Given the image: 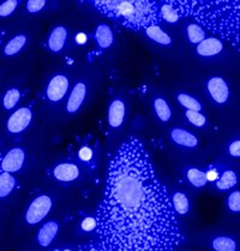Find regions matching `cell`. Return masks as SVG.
Returning a JSON list of instances; mask_svg holds the SVG:
<instances>
[{
    "instance_id": "obj_23",
    "label": "cell",
    "mask_w": 240,
    "mask_h": 251,
    "mask_svg": "<svg viewBox=\"0 0 240 251\" xmlns=\"http://www.w3.org/2000/svg\"><path fill=\"white\" fill-rule=\"evenodd\" d=\"M155 115L162 122H168L172 117V109L167 100L163 97H155L152 100Z\"/></svg>"
},
{
    "instance_id": "obj_37",
    "label": "cell",
    "mask_w": 240,
    "mask_h": 251,
    "mask_svg": "<svg viewBox=\"0 0 240 251\" xmlns=\"http://www.w3.org/2000/svg\"><path fill=\"white\" fill-rule=\"evenodd\" d=\"M77 251H106V250L101 247L99 243H97V244H95V243H90V244H84V245H81V247H78Z\"/></svg>"
},
{
    "instance_id": "obj_8",
    "label": "cell",
    "mask_w": 240,
    "mask_h": 251,
    "mask_svg": "<svg viewBox=\"0 0 240 251\" xmlns=\"http://www.w3.org/2000/svg\"><path fill=\"white\" fill-rule=\"evenodd\" d=\"M26 162V151L22 147H13L0 160V169L6 173H18Z\"/></svg>"
},
{
    "instance_id": "obj_6",
    "label": "cell",
    "mask_w": 240,
    "mask_h": 251,
    "mask_svg": "<svg viewBox=\"0 0 240 251\" xmlns=\"http://www.w3.org/2000/svg\"><path fill=\"white\" fill-rule=\"evenodd\" d=\"M32 110L30 106H22L13 111L6 121V129L10 134H21L32 121Z\"/></svg>"
},
{
    "instance_id": "obj_26",
    "label": "cell",
    "mask_w": 240,
    "mask_h": 251,
    "mask_svg": "<svg viewBox=\"0 0 240 251\" xmlns=\"http://www.w3.org/2000/svg\"><path fill=\"white\" fill-rule=\"evenodd\" d=\"M16 184L17 182H16L15 176L0 169V199L7 198L13 192Z\"/></svg>"
},
{
    "instance_id": "obj_11",
    "label": "cell",
    "mask_w": 240,
    "mask_h": 251,
    "mask_svg": "<svg viewBox=\"0 0 240 251\" xmlns=\"http://www.w3.org/2000/svg\"><path fill=\"white\" fill-rule=\"evenodd\" d=\"M87 92H88V87L84 81H78L75 86L71 90L69 98L66 102V111L69 114L77 113L83 105L84 100H86Z\"/></svg>"
},
{
    "instance_id": "obj_25",
    "label": "cell",
    "mask_w": 240,
    "mask_h": 251,
    "mask_svg": "<svg viewBox=\"0 0 240 251\" xmlns=\"http://www.w3.org/2000/svg\"><path fill=\"white\" fill-rule=\"evenodd\" d=\"M186 36L190 43L192 45H200L203 40H206L207 37V30L198 24L197 22H192L186 25Z\"/></svg>"
},
{
    "instance_id": "obj_39",
    "label": "cell",
    "mask_w": 240,
    "mask_h": 251,
    "mask_svg": "<svg viewBox=\"0 0 240 251\" xmlns=\"http://www.w3.org/2000/svg\"><path fill=\"white\" fill-rule=\"evenodd\" d=\"M5 35H6V31H5V30H0V47H1L2 40H4Z\"/></svg>"
},
{
    "instance_id": "obj_2",
    "label": "cell",
    "mask_w": 240,
    "mask_h": 251,
    "mask_svg": "<svg viewBox=\"0 0 240 251\" xmlns=\"http://www.w3.org/2000/svg\"><path fill=\"white\" fill-rule=\"evenodd\" d=\"M181 17H191L240 54V0H178Z\"/></svg>"
},
{
    "instance_id": "obj_17",
    "label": "cell",
    "mask_w": 240,
    "mask_h": 251,
    "mask_svg": "<svg viewBox=\"0 0 240 251\" xmlns=\"http://www.w3.org/2000/svg\"><path fill=\"white\" fill-rule=\"evenodd\" d=\"M210 248L214 251H238V242L228 234H220L210 241Z\"/></svg>"
},
{
    "instance_id": "obj_12",
    "label": "cell",
    "mask_w": 240,
    "mask_h": 251,
    "mask_svg": "<svg viewBox=\"0 0 240 251\" xmlns=\"http://www.w3.org/2000/svg\"><path fill=\"white\" fill-rule=\"evenodd\" d=\"M52 175L54 178L59 182H73L80 177L81 170L75 163L62 162L57 164L52 170Z\"/></svg>"
},
{
    "instance_id": "obj_28",
    "label": "cell",
    "mask_w": 240,
    "mask_h": 251,
    "mask_svg": "<svg viewBox=\"0 0 240 251\" xmlns=\"http://www.w3.org/2000/svg\"><path fill=\"white\" fill-rule=\"evenodd\" d=\"M21 96L22 94L20 89H17V87H11V89H9L5 92L4 96H2V108H4L5 110H12V109H15L16 106H17L18 102H20Z\"/></svg>"
},
{
    "instance_id": "obj_18",
    "label": "cell",
    "mask_w": 240,
    "mask_h": 251,
    "mask_svg": "<svg viewBox=\"0 0 240 251\" xmlns=\"http://www.w3.org/2000/svg\"><path fill=\"white\" fill-rule=\"evenodd\" d=\"M143 32L148 39L160 46H170L172 43V37L170 36V34H167L159 24H152V25L144 29Z\"/></svg>"
},
{
    "instance_id": "obj_24",
    "label": "cell",
    "mask_w": 240,
    "mask_h": 251,
    "mask_svg": "<svg viewBox=\"0 0 240 251\" xmlns=\"http://www.w3.org/2000/svg\"><path fill=\"white\" fill-rule=\"evenodd\" d=\"M185 176H186V179L189 181V183L192 185V187L198 188V189H200V188H204L208 184L206 171L201 170V169L198 168H193V166L187 168Z\"/></svg>"
},
{
    "instance_id": "obj_4",
    "label": "cell",
    "mask_w": 240,
    "mask_h": 251,
    "mask_svg": "<svg viewBox=\"0 0 240 251\" xmlns=\"http://www.w3.org/2000/svg\"><path fill=\"white\" fill-rule=\"evenodd\" d=\"M53 207V200L51 196L42 194L36 196L29 203L26 212V223L30 226H35L40 224L48 215Z\"/></svg>"
},
{
    "instance_id": "obj_34",
    "label": "cell",
    "mask_w": 240,
    "mask_h": 251,
    "mask_svg": "<svg viewBox=\"0 0 240 251\" xmlns=\"http://www.w3.org/2000/svg\"><path fill=\"white\" fill-rule=\"evenodd\" d=\"M78 158H80L81 162L89 163L94 158V152H92V150L89 146H82L78 150Z\"/></svg>"
},
{
    "instance_id": "obj_36",
    "label": "cell",
    "mask_w": 240,
    "mask_h": 251,
    "mask_svg": "<svg viewBox=\"0 0 240 251\" xmlns=\"http://www.w3.org/2000/svg\"><path fill=\"white\" fill-rule=\"evenodd\" d=\"M221 173L219 170H217V168H215V166H210L208 170L206 171V176H207V179H208V182H216L217 179H219Z\"/></svg>"
},
{
    "instance_id": "obj_7",
    "label": "cell",
    "mask_w": 240,
    "mask_h": 251,
    "mask_svg": "<svg viewBox=\"0 0 240 251\" xmlns=\"http://www.w3.org/2000/svg\"><path fill=\"white\" fill-rule=\"evenodd\" d=\"M70 89V80L67 75L58 73L50 79L46 86V98L51 103H58L66 96Z\"/></svg>"
},
{
    "instance_id": "obj_29",
    "label": "cell",
    "mask_w": 240,
    "mask_h": 251,
    "mask_svg": "<svg viewBox=\"0 0 240 251\" xmlns=\"http://www.w3.org/2000/svg\"><path fill=\"white\" fill-rule=\"evenodd\" d=\"M184 116L191 125L197 128H203L207 125V116L202 114V111L195 110H185Z\"/></svg>"
},
{
    "instance_id": "obj_38",
    "label": "cell",
    "mask_w": 240,
    "mask_h": 251,
    "mask_svg": "<svg viewBox=\"0 0 240 251\" xmlns=\"http://www.w3.org/2000/svg\"><path fill=\"white\" fill-rule=\"evenodd\" d=\"M76 41H77L78 45H84L87 42V35L84 32H80V34L76 36Z\"/></svg>"
},
{
    "instance_id": "obj_15",
    "label": "cell",
    "mask_w": 240,
    "mask_h": 251,
    "mask_svg": "<svg viewBox=\"0 0 240 251\" xmlns=\"http://www.w3.org/2000/svg\"><path fill=\"white\" fill-rule=\"evenodd\" d=\"M160 21L168 24L178 23L181 15L177 1H159Z\"/></svg>"
},
{
    "instance_id": "obj_21",
    "label": "cell",
    "mask_w": 240,
    "mask_h": 251,
    "mask_svg": "<svg viewBox=\"0 0 240 251\" xmlns=\"http://www.w3.org/2000/svg\"><path fill=\"white\" fill-rule=\"evenodd\" d=\"M27 42H28V37L26 34H18L15 35L12 39H10L6 42V45L2 48V53L5 56H13L18 54L20 51L26 47Z\"/></svg>"
},
{
    "instance_id": "obj_35",
    "label": "cell",
    "mask_w": 240,
    "mask_h": 251,
    "mask_svg": "<svg viewBox=\"0 0 240 251\" xmlns=\"http://www.w3.org/2000/svg\"><path fill=\"white\" fill-rule=\"evenodd\" d=\"M227 153L232 158H240V139H233L228 144Z\"/></svg>"
},
{
    "instance_id": "obj_22",
    "label": "cell",
    "mask_w": 240,
    "mask_h": 251,
    "mask_svg": "<svg viewBox=\"0 0 240 251\" xmlns=\"http://www.w3.org/2000/svg\"><path fill=\"white\" fill-rule=\"evenodd\" d=\"M172 206L177 215H186L190 211V200L184 192L176 190L171 195Z\"/></svg>"
},
{
    "instance_id": "obj_16",
    "label": "cell",
    "mask_w": 240,
    "mask_h": 251,
    "mask_svg": "<svg viewBox=\"0 0 240 251\" xmlns=\"http://www.w3.org/2000/svg\"><path fill=\"white\" fill-rule=\"evenodd\" d=\"M67 40V29L64 25H57L47 39V47L52 53H59L65 47Z\"/></svg>"
},
{
    "instance_id": "obj_41",
    "label": "cell",
    "mask_w": 240,
    "mask_h": 251,
    "mask_svg": "<svg viewBox=\"0 0 240 251\" xmlns=\"http://www.w3.org/2000/svg\"><path fill=\"white\" fill-rule=\"evenodd\" d=\"M52 251H61L60 249H58V248H56V249H53Z\"/></svg>"
},
{
    "instance_id": "obj_10",
    "label": "cell",
    "mask_w": 240,
    "mask_h": 251,
    "mask_svg": "<svg viewBox=\"0 0 240 251\" xmlns=\"http://www.w3.org/2000/svg\"><path fill=\"white\" fill-rule=\"evenodd\" d=\"M125 115H126V105L124 100L120 98H114L111 102L107 110V122L111 128L118 129L124 124Z\"/></svg>"
},
{
    "instance_id": "obj_5",
    "label": "cell",
    "mask_w": 240,
    "mask_h": 251,
    "mask_svg": "<svg viewBox=\"0 0 240 251\" xmlns=\"http://www.w3.org/2000/svg\"><path fill=\"white\" fill-rule=\"evenodd\" d=\"M208 96L214 103L223 105L228 102L231 97V89L225 78L220 75H212L206 83Z\"/></svg>"
},
{
    "instance_id": "obj_13",
    "label": "cell",
    "mask_w": 240,
    "mask_h": 251,
    "mask_svg": "<svg viewBox=\"0 0 240 251\" xmlns=\"http://www.w3.org/2000/svg\"><path fill=\"white\" fill-rule=\"evenodd\" d=\"M170 138L176 145L185 149H196L198 146L197 136L185 128H172L170 130Z\"/></svg>"
},
{
    "instance_id": "obj_31",
    "label": "cell",
    "mask_w": 240,
    "mask_h": 251,
    "mask_svg": "<svg viewBox=\"0 0 240 251\" xmlns=\"http://www.w3.org/2000/svg\"><path fill=\"white\" fill-rule=\"evenodd\" d=\"M18 5H20V1L17 0H7L0 4V17H9L15 12Z\"/></svg>"
},
{
    "instance_id": "obj_33",
    "label": "cell",
    "mask_w": 240,
    "mask_h": 251,
    "mask_svg": "<svg viewBox=\"0 0 240 251\" xmlns=\"http://www.w3.org/2000/svg\"><path fill=\"white\" fill-rule=\"evenodd\" d=\"M81 228L84 232H91L97 230L96 217H86L81 223Z\"/></svg>"
},
{
    "instance_id": "obj_14",
    "label": "cell",
    "mask_w": 240,
    "mask_h": 251,
    "mask_svg": "<svg viewBox=\"0 0 240 251\" xmlns=\"http://www.w3.org/2000/svg\"><path fill=\"white\" fill-rule=\"evenodd\" d=\"M59 232V224L56 220L45 223L39 228L36 234V242L41 248H47L52 244Z\"/></svg>"
},
{
    "instance_id": "obj_32",
    "label": "cell",
    "mask_w": 240,
    "mask_h": 251,
    "mask_svg": "<svg viewBox=\"0 0 240 251\" xmlns=\"http://www.w3.org/2000/svg\"><path fill=\"white\" fill-rule=\"evenodd\" d=\"M46 5H47V1H45V0H29L26 4V9L29 13L35 15V13H39L40 11L45 9Z\"/></svg>"
},
{
    "instance_id": "obj_19",
    "label": "cell",
    "mask_w": 240,
    "mask_h": 251,
    "mask_svg": "<svg viewBox=\"0 0 240 251\" xmlns=\"http://www.w3.org/2000/svg\"><path fill=\"white\" fill-rule=\"evenodd\" d=\"M95 40L101 49L110 48L114 42V35L108 24H99L95 29Z\"/></svg>"
},
{
    "instance_id": "obj_30",
    "label": "cell",
    "mask_w": 240,
    "mask_h": 251,
    "mask_svg": "<svg viewBox=\"0 0 240 251\" xmlns=\"http://www.w3.org/2000/svg\"><path fill=\"white\" fill-rule=\"evenodd\" d=\"M226 206L227 209L233 214H239L240 213V190H233L228 194L226 199Z\"/></svg>"
},
{
    "instance_id": "obj_1",
    "label": "cell",
    "mask_w": 240,
    "mask_h": 251,
    "mask_svg": "<svg viewBox=\"0 0 240 251\" xmlns=\"http://www.w3.org/2000/svg\"><path fill=\"white\" fill-rule=\"evenodd\" d=\"M96 219L106 251H176L184 239L171 195L137 138L112 157Z\"/></svg>"
},
{
    "instance_id": "obj_40",
    "label": "cell",
    "mask_w": 240,
    "mask_h": 251,
    "mask_svg": "<svg viewBox=\"0 0 240 251\" xmlns=\"http://www.w3.org/2000/svg\"><path fill=\"white\" fill-rule=\"evenodd\" d=\"M61 251H73V250L71 249V248H64V249H62Z\"/></svg>"
},
{
    "instance_id": "obj_27",
    "label": "cell",
    "mask_w": 240,
    "mask_h": 251,
    "mask_svg": "<svg viewBox=\"0 0 240 251\" xmlns=\"http://www.w3.org/2000/svg\"><path fill=\"white\" fill-rule=\"evenodd\" d=\"M177 100L185 110H195V111H202L203 105L200 100H197L192 95L187 94V92H179L177 94Z\"/></svg>"
},
{
    "instance_id": "obj_3",
    "label": "cell",
    "mask_w": 240,
    "mask_h": 251,
    "mask_svg": "<svg viewBox=\"0 0 240 251\" xmlns=\"http://www.w3.org/2000/svg\"><path fill=\"white\" fill-rule=\"evenodd\" d=\"M101 15L118 21L125 28L135 31H143L152 24L160 23L159 1H147V0H99L92 1Z\"/></svg>"
},
{
    "instance_id": "obj_20",
    "label": "cell",
    "mask_w": 240,
    "mask_h": 251,
    "mask_svg": "<svg viewBox=\"0 0 240 251\" xmlns=\"http://www.w3.org/2000/svg\"><path fill=\"white\" fill-rule=\"evenodd\" d=\"M238 174L232 169H226L221 173L219 179L215 182V188L220 192H227L238 184Z\"/></svg>"
},
{
    "instance_id": "obj_9",
    "label": "cell",
    "mask_w": 240,
    "mask_h": 251,
    "mask_svg": "<svg viewBox=\"0 0 240 251\" xmlns=\"http://www.w3.org/2000/svg\"><path fill=\"white\" fill-rule=\"evenodd\" d=\"M225 50V45L222 40L216 36H210L203 40L200 45L196 46V53L201 58H214L220 55Z\"/></svg>"
}]
</instances>
